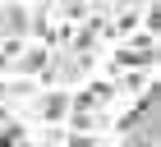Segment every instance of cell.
Segmentation results:
<instances>
[{
	"mask_svg": "<svg viewBox=\"0 0 161 147\" xmlns=\"http://www.w3.org/2000/svg\"><path fill=\"white\" fill-rule=\"evenodd\" d=\"M64 106H69V97H64V92H51V97L37 101V115H42V120H60Z\"/></svg>",
	"mask_w": 161,
	"mask_h": 147,
	"instance_id": "6da1fadb",
	"label": "cell"
},
{
	"mask_svg": "<svg viewBox=\"0 0 161 147\" xmlns=\"http://www.w3.org/2000/svg\"><path fill=\"white\" fill-rule=\"evenodd\" d=\"M69 147H101V143H97L92 133H74V138H69Z\"/></svg>",
	"mask_w": 161,
	"mask_h": 147,
	"instance_id": "7a4b0ae2",
	"label": "cell"
}]
</instances>
